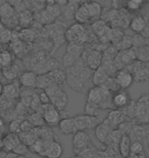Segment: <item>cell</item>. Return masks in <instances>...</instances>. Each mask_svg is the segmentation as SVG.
<instances>
[{
    "label": "cell",
    "mask_w": 149,
    "mask_h": 158,
    "mask_svg": "<svg viewBox=\"0 0 149 158\" xmlns=\"http://www.w3.org/2000/svg\"><path fill=\"white\" fill-rule=\"evenodd\" d=\"M65 38L69 42L84 45L86 42L91 40V36L86 26H84L83 24L80 23H75L66 29L65 32Z\"/></svg>",
    "instance_id": "5"
},
{
    "label": "cell",
    "mask_w": 149,
    "mask_h": 158,
    "mask_svg": "<svg viewBox=\"0 0 149 158\" xmlns=\"http://www.w3.org/2000/svg\"><path fill=\"white\" fill-rule=\"evenodd\" d=\"M127 115L124 109H112L107 114L105 120L112 128H118V126L125 121Z\"/></svg>",
    "instance_id": "17"
},
{
    "label": "cell",
    "mask_w": 149,
    "mask_h": 158,
    "mask_svg": "<svg viewBox=\"0 0 149 158\" xmlns=\"http://www.w3.org/2000/svg\"><path fill=\"white\" fill-rule=\"evenodd\" d=\"M112 5L115 9L125 8L126 0H112Z\"/></svg>",
    "instance_id": "41"
},
{
    "label": "cell",
    "mask_w": 149,
    "mask_h": 158,
    "mask_svg": "<svg viewBox=\"0 0 149 158\" xmlns=\"http://www.w3.org/2000/svg\"><path fill=\"white\" fill-rule=\"evenodd\" d=\"M5 28H6V27H5V25H4V24H3V23H2V22H0V33H1V32H2V31H3V30H4V29H5Z\"/></svg>",
    "instance_id": "48"
},
{
    "label": "cell",
    "mask_w": 149,
    "mask_h": 158,
    "mask_svg": "<svg viewBox=\"0 0 149 158\" xmlns=\"http://www.w3.org/2000/svg\"><path fill=\"white\" fill-rule=\"evenodd\" d=\"M113 77L116 79V82L120 87V89H128L133 84V82H134V78H133L132 73L126 67L119 69L115 73Z\"/></svg>",
    "instance_id": "14"
},
{
    "label": "cell",
    "mask_w": 149,
    "mask_h": 158,
    "mask_svg": "<svg viewBox=\"0 0 149 158\" xmlns=\"http://www.w3.org/2000/svg\"><path fill=\"white\" fill-rule=\"evenodd\" d=\"M73 152L75 155H79L82 151H84L92 145V140L90 135L85 131H78L73 135Z\"/></svg>",
    "instance_id": "10"
},
{
    "label": "cell",
    "mask_w": 149,
    "mask_h": 158,
    "mask_svg": "<svg viewBox=\"0 0 149 158\" xmlns=\"http://www.w3.org/2000/svg\"><path fill=\"white\" fill-rule=\"evenodd\" d=\"M42 116L44 119V123H46L49 127H55L58 125L59 121L61 120L62 116L59 110H57L51 104L48 105H42Z\"/></svg>",
    "instance_id": "11"
},
{
    "label": "cell",
    "mask_w": 149,
    "mask_h": 158,
    "mask_svg": "<svg viewBox=\"0 0 149 158\" xmlns=\"http://www.w3.org/2000/svg\"><path fill=\"white\" fill-rule=\"evenodd\" d=\"M2 94H3V84L0 82V97L2 96Z\"/></svg>",
    "instance_id": "49"
},
{
    "label": "cell",
    "mask_w": 149,
    "mask_h": 158,
    "mask_svg": "<svg viewBox=\"0 0 149 158\" xmlns=\"http://www.w3.org/2000/svg\"><path fill=\"white\" fill-rule=\"evenodd\" d=\"M136 58L137 61L142 63H149V44H143L142 46L136 48Z\"/></svg>",
    "instance_id": "27"
},
{
    "label": "cell",
    "mask_w": 149,
    "mask_h": 158,
    "mask_svg": "<svg viewBox=\"0 0 149 158\" xmlns=\"http://www.w3.org/2000/svg\"><path fill=\"white\" fill-rule=\"evenodd\" d=\"M33 21V15L31 12L26 9V10L22 11L20 15H18V24H22L23 26H28Z\"/></svg>",
    "instance_id": "30"
},
{
    "label": "cell",
    "mask_w": 149,
    "mask_h": 158,
    "mask_svg": "<svg viewBox=\"0 0 149 158\" xmlns=\"http://www.w3.org/2000/svg\"><path fill=\"white\" fill-rule=\"evenodd\" d=\"M131 19V11H129L127 8L106 9V11H102V15H101V20L106 22L113 29H119L122 31L128 29Z\"/></svg>",
    "instance_id": "4"
},
{
    "label": "cell",
    "mask_w": 149,
    "mask_h": 158,
    "mask_svg": "<svg viewBox=\"0 0 149 158\" xmlns=\"http://www.w3.org/2000/svg\"><path fill=\"white\" fill-rule=\"evenodd\" d=\"M146 3H149V0H146Z\"/></svg>",
    "instance_id": "53"
},
{
    "label": "cell",
    "mask_w": 149,
    "mask_h": 158,
    "mask_svg": "<svg viewBox=\"0 0 149 158\" xmlns=\"http://www.w3.org/2000/svg\"><path fill=\"white\" fill-rule=\"evenodd\" d=\"M29 121L33 124V126H36V127H40V126H43L44 125V119H43V116L40 114V113H34L32 114V116L30 117Z\"/></svg>",
    "instance_id": "34"
},
{
    "label": "cell",
    "mask_w": 149,
    "mask_h": 158,
    "mask_svg": "<svg viewBox=\"0 0 149 158\" xmlns=\"http://www.w3.org/2000/svg\"><path fill=\"white\" fill-rule=\"evenodd\" d=\"M86 102L93 104L99 110L115 109L112 105V93L103 85H94L87 91Z\"/></svg>",
    "instance_id": "3"
},
{
    "label": "cell",
    "mask_w": 149,
    "mask_h": 158,
    "mask_svg": "<svg viewBox=\"0 0 149 158\" xmlns=\"http://www.w3.org/2000/svg\"><path fill=\"white\" fill-rule=\"evenodd\" d=\"M69 0H55V4L59 7H65L66 5H69Z\"/></svg>",
    "instance_id": "43"
},
{
    "label": "cell",
    "mask_w": 149,
    "mask_h": 158,
    "mask_svg": "<svg viewBox=\"0 0 149 158\" xmlns=\"http://www.w3.org/2000/svg\"><path fill=\"white\" fill-rule=\"evenodd\" d=\"M0 12L1 22L6 28H14L18 24V15H17L15 8L7 0H0Z\"/></svg>",
    "instance_id": "7"
},
{
    "label": "cell",
    "mask_w": 149,
    "mask_h": 158,
    "mask_svg": "<svg viewBox=\"0 0 149 158\" xmlns=\"http://www.w3.org/2000/svg\"><path fill=\"white\" fill-rule=\"evenodd\" d=\"M109 77H112L108 72L104 69L102 66L93 71V76H92V83L94 85H103L108 80Z\"/></svg>",
    "instance_id": "23"
},
{
    "label": "cell",
    "mask_w": 149,
    "mask_h": 158,
    "mask_svg": "<svg viewBox=\"0 0 149 158\" xmlns=\"http://www.w3.org/2000/svg\"><path fill=\"white\" fill-rule=\"evenodd\" d=\"M84 110H85V114L93 115V116H97L98 112L100 111L96 106L93 105V104H91V103H88V102H86V105H85Z\"/></svg>",
    "instance_id": "36"
},
{
    "label": "cell",
    "mask_w": 149,
    "mask_h": 158,
    "mask_svg": "<svg viewBox=\"0 0 149 158\" xmlns=\"http://www.w3.org/2000/svg\"><path fill=\"white\" fill-rule=\"evenodd\" d=\"M3 97H5L6 99L14 101L20 96V85L17 82L12 81L10 83L3 85Z\"/></svg>",
    "instance_id": "24"
},
{
    "label": "cell",
    "mask_w": 149,
    "mask_h": 158,
    "mask_svg": "<svg viewBox=\"0 0 149 158\" xmlns=\"http://www.w3.org/2000/svg\"><path fill=\"white\" fill-rule=\"evenodd\" d=\"M46 5H53L55 4V0H45Z\"/></svg>",
    "instance_id": "47"
},
{
    "label": "cell",
    "mask_w": 149,
    "mask_h": 158,
    "mask_svg": "<svg viewBox=\"0 0 149 158\" xmlns=\"http://www.w3.org/2000/svg\"><path fill=\"white\" fill-rule=\"evenodd\" d=\"M31 3L33 5V7L36 10H42V9L46 6L45 0H31Z\"/></svg>",
    "instance_id": "38"
},
{
    "label": "cell",
    "mask_w": 149,
    "mask_h": 158,
    "mask_svg": "<svg viewBox=\"0 0 149 158\" xmlns=\"http://www.w3.org/2000/svg\"><path fill=\"white\" fill-rule=\"evenodd\" d=\"M149 23V19L143 14H138L135 15H132V19L130 21V26L131 30L134 33H140L144 29L145 26Z\"/></svg>",
    "instance_id": "18"
},
{
    "label": "cell",
    "mask_w": 149,
    "mask_h": 158,
    "mask_svg": "<svg viewBox=\"0 0 149 158\" xmlns=\"http://www.w3.org/2000/svg\"><path fill=\"white\" fill-rule=\"evenodd\" d=\"M92 32L95 36L97 37L102 43L109 42V36H110V31H112V27L109 26L106 22L103 20H97L91 25Z\"/></svg>",
    "instance_id": "13"
},
{
    "label": "cell",
    "mask_w": 149,
    "mask_h": 158,
    "mask_svg": "<svg viewBox=\"0 0 149 158\" xmlns=\"http://www.w3.org/2000/svg\"><path fill=\"white\" fill-rule=\"evenodd\" d=\"M44 90L47 94V96L49 97L50 104L54 106L57 110H59L60 112L65 111L66 105L69 103V97L61 85L51 84Z\"/></svg>",
    "instance_id": "6"
},
{
    "label": "cell",
    "mask_w": 149,
    "mask_h": 158,
    "mask_svg": "<svg viewBox=\"0 0 149 158\" xmlns=\"http://www.w3.org/2000/svg\"><path fill=\"white\" fill-rule=\"evenodd\" d=\"M92 76L93 70L88 68L82 60H78L75 65L66 68L65 80L69 86L73 90L78 91L80 94H85L92 87Z\"/></svg>",
    "instance_id": "1"
},
{
    "label": "cell",
    "mask_w": 149,
    "mask_h": 158,
    "mask_svg": "<svg viewBox=\"0 0 149 158\" xmlns=\"http://www.w3.org/2000/svg\"><path fill=\"white\" fill-rule=\"evenodd\" d=\"M21 123L20 121H18V120H14L10 125H9V131L12 134H18V131H21Z\"/></svg>",
    "instance_id": "39"
},
{
    "label": "cell",
    "mask_w": 149,
    "mask_h": 158,
    "mask_svg": "<svg viewBox=\"0 0 149 158\" xmlns=\"http://www.w3.org/2000/svg\"><path fill=\"white\" fill-rule=\"evenodd\" d=\"M139 34H140V35H141L142 37H143V38H144L145 40H146V39H149V23L146 25V26H145L144 29L142 30Z\"/></svg>",
    "instance_id": "42"
},
{
    "label": "cell",
    "mask_w": 149,
    "mask_h": 158,
    "mask_svg": "<svg viewBox=\"0 0 149 158\" xmlns=\"http://www.w3.org/2000/svg\"><path fill=\"white\" fill-rule=\"evenodd\" d=\"M21 143V139L20 135H18V134H10L6 135L4 138H2V151H5V152H12L14 149L18 146V144Z\"/></svg>",
    "instance_id": "21"
},
{
    "label": "cell",
    "mask_w": 149,
    "mask_h": 158,
    "mask_svg": "<svg viewBox=\"0 0 149 158\" xmlns=\"http://www.w3.org/2000/svg\"><path fill=\"white\" fill-rule=\"evenodd\" d=\"M12 152H14V154H17V155L25 156V155H27L28 152H29V147H28L26 144H24L23 142H21V143L14 148Z\"/></svg>",
    "instance_id": "35"
},
{
    "label": "cell",
    "mask_w": 149,
    "mask_h": 158,
    "mask_svg": "<svg viewBox=\"0 0 149 158\" xmlns=\"http://www.w3.org/2000/svg\"><path fill=\"white\" fill-rule=\"evenodd\" d=\"M132 38H133V47H134V48H138V47H140L143 45V44H145V39L140 34L135 33V35L132 36Z\"/></svg>",
    "instance_id": "37"
},
{
    "label": "cell",
    "mask_w": 149,
    "mask_h": 158,
    "mask_svg": "<svg viewBox=\"0 0 149 158\" xmlns=\"http://www.w3.org/2000/svg\"><path fill=\"white\" fill-rule=\"evenodd\" d=\"M0 22H1V12H0Z\"/></svg>",
    "instance_id": "52"
},
{
    "label": "cell",
    "mask_w": 149,
    "mask_h": 158,
    "mask_svg": "<svg viewBox=\"0 0 149 158\" xmlns=\"http://www.w3.org/2000/svg\"><path fill=\"white\" fill-rule=\"evenodd\" d=\"M132 101L127 89H119L112 93V105L115 109H124Z\"/></svg>",
    "instance_id": "15"
},
{
    "label": "cell",
    "mask_w": 149,
    "mask_h": 158,
    "mask_svg": "<svg viewBox=\"0 0 149 158\" xmlns=\"http://www.w3.org/2000/svg\"><path fill=\"white\" fill-rule=\"evenodd\" d=\"M126 68L132 73L134 82L141 83L149 80V66L146 63L135 61L133 64L126 66Z\"/></svg>",
    "instance_id": "9"
},
{
    "label": "cell",
    "mask_w": 149,
    "mask_h": 158,
    "mask_svg": "<svg viewBox=\"0 0 149 158\" xmlns=\"http://www.w3.org/2000/svg\"><path fill=\"white\" fill-rule=\"evenodd\" d=\"M102 52L98 48H95V47L84 48V52L81 56V60L91 70H96L99 68L102 64Z\"/></svg>",
    "instance_id": "8"
},
{
    "label": "cell",
    "mask_w": 149,
    "mask_h": 158,
    "mask_svg": "<svg viewBox=\"0 0 149 158\" xmlns=\"http://www.w3.org/2000/svg\"><path fill=\"white\" fill-rule=\"evenodd\" d=\"M63 154L62 145L57 140H53L49 143L46 151L45 158H60Z\"/></svg>",
    "instance_id": "22"
},
{
    "label": "cell",
    "mask_w": 149,
    "mask_h": 158,
    "mask_svg": "<svg viewBox=\"0 0 149 158\" xmlns=\"http://www.w3.org/2000/svg\"><path fill=\"white\" fill-rule=\"evenodd\" d=\"M7 1L10 3V4L14 6V7L15 8L17 6H18V5H21L22 3H23V1L24 0H7Z\"/></svg>",
    "instance_id": "45"
},
{
    "label": "cell",
    "mask_w": 149,
    "mask_h": 158,
    "mask_svg": "<svg viewBox=\"0 0 149 158\" xmlns=\"http://www.w3.org/2000/svg\"><path fill=\"white\" fill-rule=\"evenodd\" d=\"M5 128H6L5 123L3 121V119L0 117V137H2L3 134L5 132Z\"/></svg>",
    "instance_id": "44"
},
{
    "label": "cell",
    "mask_w": 149,
    "mask_h": 158,
    "mask_svg": "<svg viewBox=\"0 0 149 158\" xmlns=\"http://www.w3.org/2000/svg\"><path fill=\"white\" fill-rule=\"evenodd\" d=\"M112 127L109 125V123L106 121L105 119H103L102 121L98 124L96 127L94 128V135L101 144L105 145L107 142V139L109 137V134L112 131Z\"/></svg>",
    "instance_id": "16"
},
{
    "label": "cell",
    "mask_w": 149,
    "mask_h": 158,
    "mask_svg": "<svg viewBox=\"0 0 149 158\" xmlns=\"http://www.w3.org/2000/svg\"><path fill=\"white\" fill-rule=\"evenodd\" d=\"M135 155H141L142 153H144V145L142 144L140 141H134L131 144V152Z\"/></svg>",
    "instance_id": "33"
},
{
    "label": "cell",
    "mask_w": 149,
    "mask_h": 158,
    "mask_svg": "<svg viewBox=\"0 0 149 158\" xmlns=\"http://www.w3.org/2000/svg\"><path fill=\"white\" fill-rule=\"evenodd\" d=\"M14 61V56L8 50H1L0 52V67L4 68L12 64Z\"/></svg>",
    "instance_id": "28"
},
{
    "label": "cell",
    "mask_w": 149,
    "mask_h": 158,
    "mask_svg": "<svg viewBox=\"0 0 149 158\" xmlns=\"http://www.w3.org/2000/svg\"><path fill=\"white\" fill-rule=\"evenodd\" d=\"M2 75L4 79H7V80H14L15 78L20 77L21 75V69L17 64H10L7 67L3 68L2 71Z\"/></svg>",
    "instance_id": "26"
},
{
    "label": "cell",
    "mask_w": 149,
    "mask_h": 158,
    "mask_svg": "<svg viewBox=\"0 0 149 158\" xmlns=\"http://www.w3.org/2000/svg\"><path fill=\"white\" fill-rule=\"evenodd\" d=\"M39 102L41 103V105H48L50 104V100H49V97L47 96V94L45 93V90L41 91L39 94Z\"/></svg>",
    "instance_id": "40"
},
{
    "label": "cell",
    "mask_w": 149,
    "mask_h": 158,
    "mask_svg": "<svg viewBox=\"0 0 149 158\" xmlns=\"http://www.w3.org/2000/svg\"><path fill=\"white\" fill-rule=\"evenodd\" d=\"M78 60H80V59L76 58L75 56H73L69 52H65V56H62V65L65 66V68H69V67H72L73 65H75Z\"/></svg>",
    "instance_id": "32"
},
{
    "label": "cell",
    "mask_w": 149,
    "mask_h": 158,
    "mask_svg": "<svg viewBox=\"0 0 149 158\" xmlns=\"http://www.w3.org/2000/svg\"><path fill=\"white\" fill-rule=\"evenodd\" d=\"M3 145H2V137H0V151H2Z\"/></svg>",
    "instance_id": "50"
},
{
    "label": "cell",
    "mask_w": 149,
    "mask_h": 158,
    "mask_svg": "<svg viewBox=\"0 0 149 158\" xmlns=\"http://www.w3.org/2000/svg\"><path fill=\"white\" fill-rule=\"evenodd\" d=\"M37 77H38V75L36 72L24 71V72H22L20 77H18V81H20V84L22 86H24L26 88H34V87H36Z\"/></svg>",
    "instance_id": "19"
},
{
    "label": "cell",
    "mask_w": 149,
    "mask_h": 158,
    "mask_svg": "<svg viewBox=\"0 0 149 158\" xmlns=\"http://www.w3.org/2000/svg\"><path fill=\"white\" fill-rule=\"evenodd\" d=\"M146 3V0H126L125 8L129 11H138Z\"/></svg>",
    "instance_id": "29"
},
{
    "label": "cell",
    "mask_w": 149,
    "mask_h": 158,
    "mask_svg": "<svg viewBox=\"0 0 149 158\" xmlns=\"http://www.w3.org/2000/svg\"><path fill=\"white\" fill-rule=\"evenodd\" d=\"M58 128L59 131L62 135H74L77 131V126H76V122L74 117H63L58 123Z\"/></svg>",
    "instance_id": "20"
},
{
    "label": "cell",
    "mask_w": 149,
    "mask_h": 158,
    "mask_svg": "<svg viewBox=\"0 0 149 158\" xmlns=\"http://www.w3.org/2000/svg\"><path fill=\"white\" fill-rule=\"evenodd\" d=\"M132 140L129 135H123L119 143V152L122 158H128L131 152Z\"/></svg>",
    "instance_id": "25"
},
{
    "label": "cell",
    "mask_w": 149,
    "mask_h": 158,
    "mask_svg": "<svg viewBox=\"0 0 149 158\" xmlns=\"http://www.w3.org/2000/svg\"><path fill=\"white\" fill-rule=\"evenodd\" d=\"M102 5L96 0H86L76 6L74 19L77 23L86 25L100 20L102 15Z\"/></svg>",
    "instance_id": "2"
},
{
    "label": "cell",
    "mask_w": 149,
    "mask_h": 158,
    "mask_svg": "<svg viewBox=\"0 0 149 158\" xmlns=\"http://www.w3.org/2000/svg\"><path fill=\"white\" fill-rule=\"evenodd\" d=\"M77 131H91L94 129L100 123V119L98 116L88 115V114H79L74 117Z\"/></svg>",
    "instance_id": "12"
},
{
    "label": "cell",
    "mask_w": 149,
    "mask_h": 158,
    "mask_svg": "<svg viewBox=\"0 0 149 158\" xmlns=\"http://www.w3.org/2000/svg\"><path fill=\"white\" fill-rule=\"evenodd\" d=\"M71 158H78V156H77V155H74V156L71 157Z\"/></svg>",
    "instance_id": "51"
},
{
    "label": "cell",
    "mask_w": 149,
    "mask_h": 158,
    "mask_svg": "<svg viewBox=\"0 0 149 158\" xmlns=\"http://www.w3.org/2000/svg\"><path fill=\"white\" fill-rule=\"evenodd\" d=\"M142 123H149V110H148V112H147L146 116L144 117L143 121H142Z\"/></svg>",
    "instance_id": "46"
},
{
    "label": "cell",
    "mask_w": 149,
    "mask_h": 158,
    "mask_svg": "<svg viewBox=\"0 0 149 158\" xmlns=\"http://www.w3.org/2000/svg\"><path fill=\"white\" fill-rule=\"evenodd\" d=\"M12 38V31L9 28H5L4 30L0 33V45H5L10 42Z\"/></svg>",
    "instance_id": "31"
}]
</instances>
